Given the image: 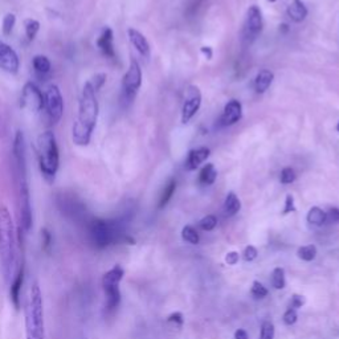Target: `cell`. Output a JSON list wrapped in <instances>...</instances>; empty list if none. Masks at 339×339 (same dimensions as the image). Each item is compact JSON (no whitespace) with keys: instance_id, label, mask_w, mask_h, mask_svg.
<instances>
[{"instance_id":"3","label":"cell","mask_w":339,"mask_h":339,"mask_svg":"<svg viewBox=\"0 0 339 339\" xmlns=\"http://www.w3.org/2000/svg\"><path fill=\"white\" fill-rule=\"evenodd\" d=\"M25 334L27 339H44V303L39 284L31 285L25 305Z\"/></svg>"},{"instance_id":"44","label":"cell","mask_w":339,"mask_h":339,"mask_svg":"<svg viewBox=\"0 0 339 339\" xmlns=\"http://www.w3.org/2000/svg\"><path fill=\"white\" fill-rule=\"evenodd\" d=\"M326 221L330 223H339V208H331L329 212H326Z\"/></svg>"},{"instance_id":"28","label":"cell","mask_w":339,"mask_h":339,"mask_svg":"<svg viewBox=\"0 0 339 339\" xmlns=\"http://www.w3.org/2000/svg\"><path fill=\"white\" fill-rule=\"evenodd\" d=\"M175 190H177V182L174 179H171L168 182V183L164 186V190H163L162 195H160V199H159V208H163V207L166 206L167 203L170 202V199L173 197L174 192H175Z\"/></svg>"},{"instance_id":"42","label":"cell","mask_w":339,"mask_h":339,"mask_svg":"<svg viewBox=\"0 0 339 339\" xmlns=\"http://www.w3.org/2000/svg\"><path fill=\"white\" fill-rule=\"evenodd\" d=\"M257 255H259V252H257L256 248L253 245H248L244 250V260L245 261H253V260H256Z\"/></svg>"},{"instance_id":"31","label":"cell","mask_w":339,"mask_h":339,"mask_svg":"<svg viewBox=\"0 0 339 339\" xmlns=\"http://www.w3.org/2000/svg\"><path fill=\"white\" fill-rule=\"evenodd\" d=\"M298 257L303 261H313L317 256V248L314 245H305L301 246L297 252Z\"/></svg>"},{"instance_id":"45","label":"cell","mask_w":339,"mask_h":339,"mask_svg":"<svg viewBox=\"0 0 339 339\" xmlns=\"http://www.w3.org/2000/svg\"><path fill=\"white\" fill-rule=\"evenodd\" d=\"M239 260H240V256L237 252H230L225 256V261L228 265H236V264L239 263Z\"/></svg>"},{"instance_id":"48","label":"cell","mask_w":339,"mask_h":339,"mask_svg":"<svg viewBox=\"0 0 339 339\" xmlns=\"http://www.w3.org/2000/svg\"><path fill=\"white\" fill-rule=\"evenodd\" d=\"M235 339H248V334L245 330H237L235 332Z\"/></svg>"},{"instance_id":"30","label":"cell","mask_w":339,"mask_h":339,"mask_svg":"<svg viewBox=\"0 0 339 339\" xmlns=\"http://www.w3.org/2000/svg\"><path fill=\"white\" fill-rule=\"evenodd\" d=\"M272 284L274 286V289H284L286 285V279H285V270L282 268H276L273 270V276H272Z\"/></svg>"},{"instance_id":"36","label":"cell","mask_w":339,"mask_h":339,"mask_svg":"<svg viewBox=\"0 0 339 339\" xmlns=\"http://www.w3.org/2000/svg\"><path fill=\"white\" fill-rule=\"evenodd\" d=\"M274 338V326L269 321H265L261 325V339H273Z\"/></svg>"},{"instance_id":"32","label":"cell","mask_w":339,"mask_h":339,"mask_svg":"<svg viewBox=\"0 0 339 339\" xmlns=\"http://www.w3.org/2000/svg\"><path fill=\"white\" fill-rule=\"evenodd\" d=\"M182 237H183V240H186L187 243L193 244V245H196L200 240L199 233H197L196 231L193 230L192 227H190V225L184 227L183 231H182Z\"/></svg>"},{"instance_id":"13","label":"cell","mask_w":339,"mask_h":339,"mask_svg":"<svg viewBox=\"0 0 339 339\" xmlns=\"http://www.w3.org/2000/svg\"><path fill=\"white\" fill-rule=\"evenodd\" d=\"M20 68V60L16 50L6 43H0V69L8 74H16Z\"/></svg>"},{"instance_id":"21","label":"cell","mask_w":339,"mask_h":339,"mask_svg":"<svg viewBox=\"0 0 339 339\" xmlns=\"http://www.w3.org/2000/svg\"><path fill=\"white\" fill-rule=\"evenodd\" d=\"M273 80H274L273 72H270V70L268 69L260 70L259 73H257L256 78H255V89H256L257 93H265L266 90L269 89L270 85H272Z\"/></svg>"},{"instance_id":"24","label":"cell","mask_w":339,"mask_h":339,"mask_svg":"<svg viewBox=\"0 0 339 339\" xmlns=\"http://www.w3.org/2000/svg\"><path fill=\"white\" fill-rule=\"evenodd\" d=\"M105 294H106V310L111 312V310L117 309L121 302V293L118 286H107L103 288Z\"/></svg>"},{"instance_id":"20","label":"cell","mask_w":339,"mask_h":339,"mask_svg":"<svg viewBox=\"0 0 339 339\" xmlns=\"http://www.w3.org/2000/svg\"><path fill=\"white\" fill-rule=\"evenodd\" d=\"M23 282H24V269L23 266H21V269H19L17 274L15 276L14 281L11 284V290H10L11 301H12V303H14V306L16 309L20 307V293Z\"/></svg>"},{"instance_id":"1","label":"cell","mask_w":339,"mask_h":339,"mask_svg":"<svg viewBox=\"0 0 339 339\" xmlns=\"http://www.w3.org/2000/svg\"><path fill=\"white\" fill-rule=\"evenodd\" d=\"M98 101L97 92L89 81L83 83L81 90L78 114L72 127V139L77 146H88L93 135V130L98 120Z\"/></svg>"},{"instance_id":"26","label":"cell","mask_w":339,"mask_h":339,"mask_svg":"<svg viewBox=\"0 0 339 339\" xmlns=\"http://www.w3.org/2000/svg\"><path fill=\"white\" fill-rule=\"evenodd\" d=\"M217 178V170L215 168L212 163H208L202 168L199 174V182L203 186H211L215 183V180Z\"/></svg>"},{"instance_id":"19","label":"cell","mask_w":339,"mask_h":339,"mask_svg":"<svg viewBox=\"0 0 339 339\" xmlns=\"http://www.w3.org/2000/svg\"><path fill=\"white\" fill-rule=\"evenodd\" d=\"M286 14L294 23H301V21L305 20L309 11H307L302 0H292V3L289 4V7L286 10Z\"/></svg>"},{"instance_id":"10","label":"cell","mask_w":339,"mask_h":339,"mask_svg":"<svg viewBox=\"0 0 339 339\" xmlns=\"http://www.w3.org/2000/svg\"><path fill=\"white\" fill-rule=\"evenodd\" d=\"M12 153L15 158L17 179L27 178V146H25V136L21 130H17L15 134Z\"/></svg>"},{"instance_id":"4","label":"cell","mask_w":339,"mask_h":339,"mask_svg":"<svg viewBox=\"0 0 339 339\" xmlns=\"http://www.w3.org/2000/svg\"><path fill=\"white\" fill-rule=\"evenodd\" d=\"M36 153L39 167L43 177L52 182L60 166V151L57 146V139L52 131L40 134L36 142Z\"/></svg>"},{"instance_id":"8","label":"cell","mask_w":339,"mask_h":339,"mask_svg":"<svg viewBox=\"0 0 339 339\" xmlns=\"http://www.w3.org/2000/svg\"><path fill=\"white\" fill-rule=\"evenodd\" d=\"M142 85V69L138 61L131 59L129 69L122 78V90L127 100H133Z\"/></svg>"},{"instance_id":"41","label":"cell","mask_w":339,"mask_h":339,"mask_svg":"<svg viewBox=\"0 0 339 339\" xmlns=\"http://www.w3.org/2000/svg\"><path fill=\"white\" fill-rule=\"evenodd\" d=\"M41 237H43V249L48 250L50 245H52V235H50V232L47 228H44L41 231Z\"/></svg>"},{"instance_id":"9","label":"cell","mask_w":339,"mask_h":339,"mask_svg":"<svg viewBox=\"0 0 339 339\" xmlns=\"http://www.w3.org/2000/svg\"><path fill=\"white\" fill-rule=\"evenodd\" d=\"M20 106L31 113H39L44 109V94L36 83L27 82L24 85L20 97Z\"/></svg>"},{"instance_id":"34","label":"cell","mask_w":339,"mask_h":339,"mask_svg":"<svg viewBox=\"0 0 339 339\" xmlns=\"http://www.w3.org/2000/svg\"><path fill=\"white\" fill-rule=\"evenodd\" d=\"M297 175L296 171L292 168V167H285L281 171V175H279V182L282 184H292L294 180H296Z\"/></svg>"},{"instance_id":"6","label":"cell","mask_w":339,"mask_h":339,"mask_svg":"<svg viewBox=\"0 0 339 339\" xmlns=\"http://www.w3.org/2000/svg\"><path fill=\"white\" fill-rule=\"evenodd\" d=\"M19 186V215H20V230L28 233L32 228V207H31L30 187L27 179H17Z\"/></svg>"},{"instance_id":"14","label":"cell","mask_w":339,"mask_h":339,"mask_svg":"<svg viewBox=\"0 0 339 339\" xmlns=\"http://www.w3.org/2000/svg\"><path fill=\"white\" fill-rule=\"evenodd\" d=\"M59 206H60L61 211L72 219H87V208L76 197L63 195L61 199L59 200Z\"/></svg>"},{"instance_id":"22","label":"cell","mask_w":339,"mask_h":339,"mask_svg":"<svg viewBox=\"0 0 339 339\" xmlns=\"http://www.w3.org/2000/svg\"><path fill=\"white\" fill-rule=\"evenodd\" d=\"M32 68H34L35 73L36 76H39L40 78L47 77L52 70V64H50L49 59L44 54H36V56L32 59Z\"/></svg>"},{"instance_id":"27","label":"cell","mask_w":339,"mask_h":339,"mask_svg":"<svg viewBox=\"0 0 339 339\" xmlns=\"http://www.w3.org/2000/svg\"><path fill=\"white\" fill-rule=\"evenodd\" d=\"M307 223L312 224V225H317L321 227L326 223V212L322 210V208H319V207H313L310 208L309 212H307Z\"/></svg>"},{"instance_id":"46","label":"cell","mask_w":339,"mask_h":339,"mask_svg":"<svg viewBox=\"0 0 339 339\" xmlns=\"http://www.w3.org/2000/svg\"><path fill=\"white\" fill-rule=\"evenodd\" d=\"M168 322H177L178 325H183V316L182 313H173L168 317Z\"/></svg>"},{"instance_id":"38","label":"cell","mask_w":339,"mask_h":339,"mask_svg":"<svg viewBox=\"0 0 339 339\" xmlns=\"http://www.w3.org/2000/svg\"><path fill=\"white\" fill-rule=\"evenodd\" d=\"M89 82L92 83V87L94 88V90H96V92H98V90H100L101 88L103 87V83L106 82V74H105V73H97L96 76L92 78V80H89Z\"/></svg>"},{"instance_id":"33","label":"cell","mask_w":339,"mask_h":339,"mask_svg":"<svg viewBox=\"0 0 339 339\" xmlns=\"http://www.w3.org/2000/svg\"><path fill=\"white\" fill-rule=\"evenodd\" d=\"M15 24H16V16L14 14H7L3 19V34L6 36H10L12 34V31L15 28Z\"/></svg>"},{"instance_id":"11","label":"cell","mask_w":339,"mask_h":339,"mask_svg":"<svg viewBox=\"0 0 339 339\" xmlns=\"http://www.w3.org/2000/svg\"><path fill=\"white\" fill-rule=\"evenodd\" d=\"M202 106V92L196 85H190L186 90L183 107H182V122L188 123Z\"/></svg>"},{"instance_id":"15","label":"cell","mask_w":339,"mask_h":339,"mask_svg":"<svg viewBox=\"0 0 339 339\" xmlns=\"http://www.w3.org/2000/svg\"><path fill=\"white\" fill-rule=\"evenodd\" d=\"M241 117H243V105H241V102L237 100H231L224 106L220 122L223 126H232L241 120Z\"/></svg>"},{"instance_id":"39","label":"cell","mask_w":339,"mask_h":339,"mask_svg":"<svg viewBox=\"0 0 339 339\" xmlns=\"http://www.w3.org/2000/svg\"><path fill=\"white\" fill-rule=\"evenodd\" d=\"M297 318H298L297 312L294 309H292V307H289V309L285 312V314H284V322L289 326L294 325V323L297 322Z\"/></svg>"},{"instance_id":"50","label":"cell","mask_w":339,"mask_h":339,"mask_svg":"<svg viewBox=\"0 0 339 339\" xmlns=\"http://www.w3.org/2000/svg\"><path fill=\"white\" fill-rule=\"evenodd\" d=\"M336 131H338V133H339V122L336 123Z\"/></svg>"},{"instance_id":"18","label":"cell","mask_w":339,"mask_h":339,"mask_svg":"<svg viewBox=\"0 0 339 339\" xmlns=\"http://www.w3.org/2000/svg\"><path fill=\"white\" fill-rule=\"evenodd\" d=\"M211 150L207 149V147H199V149L191 150L188 156H187L186 160V168L188 171H193L196 170L197 167L202 164L203 162H206L207 158L210 156Z\"/></svg>"},{"instance_id":"5","label":"cell","mask_w":339,"mask_h":339,"mask_svg":"<svg viewBox=\"0 0 339 339\" xmlns=\"http://www.w3.org/2000/svg\"><path fill=\"white\" fill-rule=\"evenodd\" d=\"M88 235L90 243L96 248H106L110 244L118 240L120 236V225L116 221L109 220L93 219L88 221Z\"/></svg>"},{"instance_id":"7","label":"cell","mask_w":339,"mask_h":339,"mask_svg":"<svg viewBox=\"0 0 339 339\" xmlns=\"http://www.w3.org/2000/svg\"><path fill=\"white\" fill-rule=\"evenodd\" d=\"M44 109L50 122L57 123L64 113V98L57 85H50L44 93Z\"/></svg>"},{"instance_id":"16","label":"cell","mask_w":339,"mask_h":339,"mask_svg":"<svg viewBox=\"0 0 339 339\" xmlns=\"http://www.w3.org/2000/svg\"><path fill=\"white\" fill-rule=\"evenodd\" d=\"M97 47L102 52L103 56L109 59H116V49H114V34L113 30L105 27L101 31L100 36L97 39Z\"/></svg>"},{"instance_id":"23","label":"cell","mask_w":339,"mask_h":339,"mask_svg":"<svg viewBox=\"0 0 339 339\" xmlns=\"http://www.w3.org/2000/svg\"><path fill=\"white\" fill-rule=\"evenodd\" d=\"M123 277V269L120 265H116L114 268L106 272L102 277V286L107 288V286H118L121 282V279Z\"/></svg>"},{"instance_id":"43","label":"cell","mask_w":339,"mask_h":339,"mask_svg":"<svg viewBox=\"0 0 339 339\" xmlns=\"http://www.w3.org/2000/svg\"><path fill=\"white\" fill-rule=\"evenodd\" d=\"M305 303V297L299 296V294H294L290 299V307L292 309H299V307H302V305Z\"/></svg>"},{"instance_id":"25","label":"cell","mask_w":339,"mask_h":339,"mask_svg":"<svg viewBox=\"0 0 339 339\" xmlns=\"http://www.w3.org/2000/svg\"><path fill=\"white\" fill-rule=\"evenodd\" d=\"M241 208V202L235 192H230L227 195L224 202V212L227 216H235Z\"/></svg>"},{"instance_id":"35","label":"cell","mask_w":339,"mask_h":339,"mask_svg":"<svg viewBox=\"0 0 339 339\" xmlns=\"http://www.w3.org/2000/svg\"><path fill=\"white\" fill-rule=\"evenodd\" d=\"M217 224V219L216 216H213V215H207L206 217L200 220V228L203 231H212Z\"/></svg>"},{"instance_id":"2","label":"cell","mask_w":339,"mask_h":339,"mask_svg":"<svg viewBox=\"0 0 339 339\" xmlns=\"http://www.w3.org/2000/svg\"><path fill=\"white\" fill-rule=\"evenodd\" d=\"M15 228L11 213L6 206H0V264L6 281H10L15 269Z\"/></svg>"},{"instance_id":"29","label":"cell","mask_w":339,"mask_h":339,"mask_svg":"<svg viewBox=\"0 0 339 339\" xmlns=\"http://www.w3.org/2000/svg\"><path fill=\"white\" fill-rule=\"evenodd\" d=\"M24 30H25V36L30 41L35 40L39 31H40V23L36 19H27L24 21Z\"/></svg>"},{"instance_id":"37","label":"cell","mask_w":339,"mask_h":339,"mask_svg":"<svg viewBox=\"0 0 339 339\" xmlns=\"http://www.w3.org/2000/svg\"><path fill=\"white\" fill-rule=\"evenodd\" d=\"M252 296L257 299L264 298V297L268 296V289H266L265 286H264L261 282H259V281H255V282H253V286H252Z\"/></svg>"},{"instance_id":"47","label":"cell","mask_w":339,"mask_h":339,"mask_svg":"<svg viewBox=\"0 0 339 339\" xmlns=\"http://www.w3.org/2000/svg\"><path fill=\"white\" fill-rule=\"evenodd\" d=\"M200 50H202V53L206 56L207 60H211V59H212V56H213L212 48H211V47H202V49H200Z\"/></svg>"},{"instance_id":"17","label":"cell","mask_w":339,"mask_h":339,"mask_svg":"<svg viewBox=\"0 0 339 339\" xmlns=\"http://www.w3.org/2000/svg\"><path fill=\"white\" fill-rule=\"evenodd\" d=\"M127 36H129V40L130 43H131V45L139 52L140 56L149 59L150 44L149 41H147L146 37L143 36L139 31L134 30V28H129V30H127Z\"/></svg>"},{"instance_id":"40","label":"cell","mask_w":339,"mask_h":339,"mask_svg":"<svg viewBox=\"0 0 339 339\" xmlns=\"http://www.w3.org/2000/svg\"><path fill=\"white\" fill-rule=\"evenodd\" d=\"M290 212H296V206H294V197L293 195H286L285 199V207H284L282 215H288Z\"/></svg>"},{"instance_id":"49","label":"cell","mask_w":339,"mask_h":339,"mask_svg":"<svg viewBox=\"0 0 339 339\" xmlns=\"http://www.w3.org/2000/svg\"><path fill=\"white\" fill-rule=\"evenodd\" d=\"M268 2H269V3H276L277 0H268Z\"/></svg>"},{"instance_id":"12","label":"cell","mask_w":339,"mask_h":339,"mask_svg":"<svg viewBox=\"0 0 339 339\" xmlns=\"http://www.w3.org/2000/svg\"><path fill=\"white\" fill-rule=\"evenodd\" d=\"M263 12L259 6H250L246 12L245 24H244V36L246 39H256L263 31Z\"/></svg>"}]
</instances>
